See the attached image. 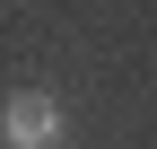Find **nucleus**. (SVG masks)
<instances>
[{"mask_svg":"<svg viewBox=\"0 0 157 149\" xmlns=\"http://www.w3.org/2000/svg\"><path fill=\"white\" fill-rule=\"evenodd\" d=\"M61 97H44V88H17L9 105H0V132H9V149H61Z\"/></svg>","mask_w":157,"mask_h":149,"instance_id":"1","label":"nucleus"}]
</instances>
